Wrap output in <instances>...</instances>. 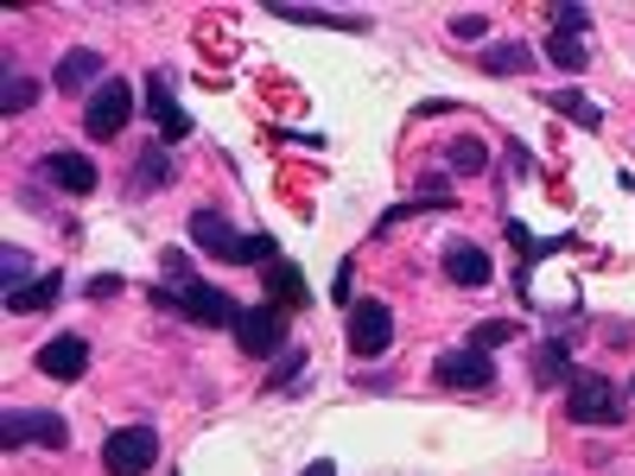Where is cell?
I'll list each match as a JSON object with an SVG mask.
<instances>
[{
	"mask_svg": "<svg viewBox=\"0 0 635 476\" xmlns=\"http://www.w3.org/2000/svg\"><path fill=\"white\" fill-rule=\"evenodd\" d=\"M152 305L159 311H178V318H191V325H203V330H223V325H235V311L242 305L229 299L223 286H210V279H172V286H159L152 293Z\"/></svg>",
	"mask_w": 635,
	"mask_h": 476,
	"instance_id": "1",
	"label": "cell"
},
{
	"mask_svg": "<svg viewBox=\"0 0 635 476\" xmlns=\"http://www.w3.org/2000/svg\"><path fill=\"white\" fill-rule=\"evenodd\" d=\"M565 420L572 426H623V388L597 369H579L565 388Z\"/></svg>",
	"mask_w": 635,
	"mask_h": 476,
	"instance_id": "2",
	"label": "cell"
},
{
	"mask_svg": "<svg viewBox=\"0 0 635 476\" xmlns=\"http://www.w3.org/2000/svg\"><path fill=\"white\" fill-rule=\"evenodd\" d=\"M343 343H350L356 362H375V356L394 350V305L388 299H356L350 325H343Z\"/></svg>",
	"mask_w": 635,
	"mask_h": 476,
	"instance_id": "3",
	"label": "cell"
},
{
	"mask_svg": "<svg viewBox=\"0 0 635 476\" xmlns=\"http://www.w3.org/2000/svg\"><path fill=\"white\" fill-rule=\"evenodd\" d=\"M159 464V432L152 426H121L102 438V470L108 476H147Z\"/></svg>",
	"mask_w": 635,
	"mask_h": 476,
	"instance_id": "4",
	"label": "cell"
},
{
	"mask_svg": "<svg viewBox=\"0 0 635 476\" xmlns=\"http://www.w3.org/2000/svg\"><path fill=\"white\" fill-rule=\"evenodd\" d=\"M286 318H293V311H279L274 299H261V305H242L229 330H235L242 356H254V362H261V356H274L279 343H286Z\"/></svg>",
	"mask_w": 635,
	"mask_h": 476,
	"instance_id": "5",
	"label": "cell"
},
{
	"mask_svg": "<svg viewBox=\"0 0 635 476\" xmlns=\"http://www.w3.org/2000/svg\"><path fill=\"white\" fill-rule=\"evenodd\" d=\"M0 445H7V452H25V445H45V452H64V445H71V426H64L57 413H39V406H20V413H7V420H0Z\"/></svg>",
	"mask_w": 635,
	"mask_h": 476,
	"instance_id": "6",
	"label": "cell"
},
{
	"mask_svg": "<svg viewBox=\"0 0 635 476\" xmlns=\"http://www.w3.org/2000/svg\"><path fill=\"white\" fill-rule=\"evenodd\" d=\"M127 115H134V89H127L121 76H108L96 96L83 102V134H89V140H115L127 127Z\"/></svg>",
	"mask_w": 635,
	"mask_h": 476,
	"instance_id": "7",
	"label": "cell"
},
{
	"mask_svg": "<svg viewBox=\"0 0 635 476\" xmlns=\"http://www.w3.org/2000/svg\"><path fill=\"white\" fill-rule=\"evenodd\" d=\"M432 381L438 388H464V394H483V388H496V362L489 350H470V343H457L432 362Z\"/></svg>",
	"mask_w": 635,
	"mask_h": 476,
	"instance_id": "8",
	"label": "cell"
},
{
	"mask_svg": "<svg viewBox=\"0 0 635 476\" xmlns=\"http://www.w3.org/2000/svg\"><path fill=\"white\" fill-rule=\"evenodd\" d=\"M191 242H198L210 261H235V267L248 261V235H235L223 210H191Z\"/></svg>",
	"mask_w": 635,
	"mask_h": 476,
	"instance_id": "9",
	"label": "cell"
},
{
	"mask_svg": "<svg viewBox=\"0 0 635 476\" xmlns=\"http://www.w3.org/2000/svg\"><path fill=\"white\" fill-rule=\"evenodd\" d=\"M32 362H39V375H51V381H76L83 369H89V337L64 330V337H51V343L32 356Z\"/></svg>",
	"mask_w": 635,
	"mask_h": 476,
	"instance_id": "10",
	"label": "cell"
},
{
	"mask_svg": "<svg viewBox=\"0 0 635 476\" xmlns=\"http://www.w3.org/2000/svg\"><path fill=\"white\" fill-rule=\"evenodd\" d=\"M438 261H445V279H452V286H470V293L496 279V261H489L477 242H445V248H438Z\"/></svg>",
	"mask_w": 635,
	"mask_h": 476,
	"instance_id": "11",
	"label": "cell"
},
{
	"mask_svg": "<svg viewBox=\"0 0 635 476\" xmlns=\"http://www.w3.org/2000/svg\"><path fill=\"white\" fill-rule=\"evenodd\" d=\"M51 83H57L64 96H96L102 83H108V76H102V51L96 45L64 51V64H57V76H51Z\"/></svg>",
	"mask_w": 635,
	"mask_h": 476,
	"instance_id": "12",
	"label": "cell"
},
{
	"mask_svg": "<svg viewBox=\"0 0 635 476\" xmlns=\"http://www.w3.org/2000/svg\"><path fill=\"white\" fill-rule=\"evenodd\" d=\"M45 178L57 191H71V198H89L96 191V159H83V152H45Z\"/></svg>",
	"mask_w": 635,
	"mask_h": 476,
	"instance_id": "13",
	"label": "cell"
},
{
	"mask_svg": "<svg viewBox=\"0 0 635 476\" xmlns=\"http://www.w3.org/2000/svg\"><path fill=\"white\" fill-rule=\"evenodd\" d=\"M477 64H483V76H528L533 64H540V57H533V51L521 45V39H489Z\"/></svg>",
	"mask_w": 635,
	"mask_h": 476,
	"instance_id": "14",
	"label": "cell"
},
{
	"mask_svg": "<svg viewBox=\"0 0 635 476\" xmlns=\"http://www.w3.org/2000/svg\"><path fill=\"white\" fill-rule=\"evenodd\" d=\"M147 115L166 127V140H184V134H191V115L172 102V83H166V76H147Z\"/></svg>",
	"mask_w": 635,
	"mask_h": 476,
	"instance_id": "15",
	"label": "cell"
},
{
	"mask_svg": "<svg viewBox=\"0 0 635 476\" xmlns=\"http://www.w3.org/2000/svg\"><path fill=\"white\" fill-rule=\"evenodd\" d=\"M547 108H553V115H565L572 127H584V134H597V127H604V108L584 96V89H553V96H547Z\"/></svg>",
	"mask_w": 635,
	"mask_h": 476,
	"instance_id": "16",
	"label": "cell"
},
{
	"mask_svg": "<svg viewBox=\"0 0 635 476\" xmlns=\"http://www.w3.org/2000/svg\"><path fill=\"white\" fill-rule=\"evenodd\" d=\"M57 293H64V274H39L32 286H20V293H7V311H13V318H32V311H45V305H57Z\"/></svg>",
	"mask_w": 635,
	"mask_h": 476,
	"instance_id": "17",
	"label": "cell"
},
{
	"mask_svg": "<svg viewBox=\"0 0 635 476\" xmlns=\"http://www.w3.org/2000/svg\"><path fill=\"white\" fill-rule=\"evenodd\" d=\"M445 172L452 178H483L489 172V147H483L477 134H457L452 147H445Z\"/></svg>",
	"mask_w": 635,
	"mask_h": 476,
	"instance_id": "18",
	"label": "cell"
},
{
	"mask_svg": "<svg viewBox=\"0 0 635 476\" xmlns=\"http://www.w3.org/2000/svg\"><path fill=\"white\" fill-rule=\"evenodd\" d=\"M267 293H274L279 311H305V274L293 261H274V267H267Z\"/></svg>",
	"mask_w": 635,
	"mask_h": 476,
	"instance_id": "19",
	"label": "cell"
},
{
	"mask_svg": "<svg viewBox=\"0 0 635 476\" xmlns=\"http://www.w3.org/2000/svg\"><path fill=\"white\" fill-rule=\"evenodd\" d=\"M547 64L565 76H579L584 64H591V45H584L579 32H547Z\"/></svg>",
	"mask_w": 635,
	"mask_h": 476,
	"instance_id": "20",
	"label": "cell"
},
{
	"mask_svg": "<svg viewBox=\"0 0 635 476\" xmlns=\"http://www.w3.org/2000/svg\"><path fill=\"white\" fill-rule=\"evenodd\" d=\"M572 375H579V369H572L565 343H540V350H533V381H540V388H553V381L572 388Z\"/></svg>",
	"mask_w": 635,
	"mask_h": 476,
	"instance_id": "21",
	"label": "cell"
},
{
	"mask_svg": "<svg viewBox=\"0 0 635 476\" xmlns=\"http://www.w3.org/2000/svg\"><path fill=\"white\" fill-rule=\"evenodd\" d=\"M515 337H521L515 318H483V325L470 330V350H502V343H515Z\"/></svg>",
	"mask_w": 635,
	"mask_h": 476,
	"instance_id": "22",
	"label": "cell"
},
{
	"mask_svg": "<svg viewBox=\"0 0 635 476\" xmlns=\"http://www.w3.org/2000/svg\"><path fill=\"white\" fill-rule=\"evenodd\" d=\"M39 102V83L32 76H20V71H7V96H0V115H25Z\"/></svg>",
	"mask_w": 635,
	"mask_h": 476,
	"instance_id": "23",
	"label": "cell"
},
{
	"mask_svg": "<svg viewBox=\"0 0 635 476\" xmlns=\"http://www.w3.org/2000/svg\"><path fill=\"white\" fill-rule=\"evenodd\" d=\"M134 184L147 191V184H172V152L166 147H147L140 152V172H134Z\"/></svg>",
	"mask_w": 635,
	"mask_h": 476,
	"instance_id": "24",
	"label": "cell"
},
{
	"mask_svg": "<svg viewBox=\"0 0 635 476\" xmlns=\"http://www.w3.org/2000/svg\"><path fill=\"white\" fill-rule=\"evenodd\" d=\"M0 286H7V293L32 286V254L25 248H0Z\"/></svg>",
	"mask_w": 635,
	"mask_h": 476,
	"instance_id": "25",
	"label": "cell"
},
{
	"mask_svg": "<svg viewBox=\"0 0 635 476\" xmlns=\"http://www.w3.org/2000/svg\"><path fill=\"white\" fill-rule=\"evenodd\" d=\"M584 20H591V13H584L579 0H565V7H553V32H579V39H584Z\"/></svg>",
	"mask_w": 635,
	"mask_h": 476,
	"instance_id": "26",
	"label": "cell"
},
{
	"mask_svg": "<svg viewBox=\"0 0 635 476\" xmlns=\"http://www.w3.org/2000/svg\"><path fill=\"white\" fill-rule=\"evenodd\" d=\"M305 369V350H279V369H274V388H286V381Z\"/></svg>",
	"mask_w": 635,
	"mask_h": 476,
	"instance_id": "27",
	"label": "cell"
},
{
	"mask_svg": "<svg viewBox=\"0 0 635 476\" xmlns=\"http://www.w3.org/2000/svg\"><path fill=\"white\" fill-rule=\"evenodd\" d=\"M83 293H89V299H115V293H121V279H115V274H96Z\"/></svg>",
	"mask_w": 635,
	"mask_h": 476,
	"instance_id": "28",
	"label": "cell"
},
{
	"mask_svg": "<svg viewBox=\"0 0 635 476\" xmlns=\"http://www.w3.org/2000/svg\"><path fill=\"white\" fill-rule=\"evenodd\" d=\"M452 39H483V20H477V13H457V20H452Z\"/></svg>",
	"mask_w": 635,
	"mask_h": 476,
	"instance_id": "29",
	"label": "cell"
},
{
	"mask_svg": "<svg viewBox=\"0 0 635 476\" xmlns=\"http://www.w3.org/2000/svg\"><path fill=\"white\" fill-rule=\"evenodd\" d=\"M452 108H457V102H445V96H426L420 108H413V115H452Z\"/></svg>",
	"mask_w": 635,
	"mask_h": 476,
	"instance_id": "30",
	"label": "cell"
},
{
	"mask_svg": "<svg viewBox=\"0 0 635 476\" xmlns=\"http://www.w3.org/2000/svg\"><path fill=\"white\" fill-rule=\"evenodd\" d=\"M305 476H337V464H305Z\"/></svg>",
	"mask_w": 635,
	"mask_h": 476,
	"instance_id": "31",
	"label": "cell"
}]
</instances>
